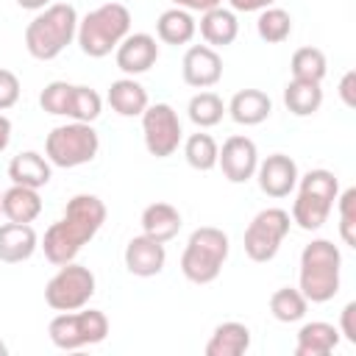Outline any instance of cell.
I'll return each instance as SVG.
<instances>
[{
	"mask_svg": "<svg viewBox=\"0 0 356 356\" xmlns=\"http://www.w3.org/2000/svg\"><path fill=\"white\" fill-rule=\"evenodd\" d=\"M103 222H106V203L97 195L81 192V195L70 197L61 220H56L44 231V239H42L44 259L56 267L75 261L81 248L95 239V234L100 231Z\"/></svg>",
	"mask_w": 356,
	"mask_h": 356,
	"instance_id": "1",
	"label": "cell"
},
{
	"mask_svg": "<svg viewBox=\"0 0 356 356\" xmlns=\"http://www.w3.org/2000/svg\"><path fill=\"white\" fill-rule=\"evenodd\" d=\"M78 33V11L70 3H50L42 8L25 28V47L33 58L50 61L61 56V50Z\"/></svg>",
	"mask_w": 356,
	"mask_h": 356,
	"instance_id": "2",
	"label": "cell"
},
{
	"mask_svg": "<svg viewBox=\"0 0 356 356\" xmlns=\"http://www.w3.org/2000/svg\"><path fill=\"white\" fill-rule=\"evenodd\" d=\"M342 253L331 239H312L300 253L298 289L309 303H325L339 292Z\"/></svg>",
	"mask_w": 356,
	"mask_h": 356,
	"instance_id": "3",
	"label": "cell"
},
{
	"mask_svg": "<svg viewBox=\"0 0 356 356\" xmlns=\"http://www.w3.org/2000/svg\"><path fill=\"white\" fill-rule=\"evenodd\" d=\"M131 31V11L122 3H103L78 19V44L89 58H103L128 36Z\"/></svg>",
	"mask_w": 356,
	"mask_h": 356,
	"instance_id": "4",
	"label": "cell"
},
{
	"mask_svg": "<svg viewBox=\"0 0 356 356\" xmlns=\"http://www.w3.org/2000/svg\"><path fill=\"white\" fill-rule=\"evenodd\" d=\"M228 250H231V245H228L225 231H220L214 225L195 228L181 253V273L192 284H211L220 275V270L228 259Z\"/></svg>",
	"mask_w": 356,
	"mask_h": 356,
	"instance_id": "5",
	"label": "cell"
},
{
	"mask_svg": "<svg viewBox=\"0 0 356 356\" xmlns=\"http://www.w3.org/2000/svg\"><path fill=\"white\" fill-rule=\"evenodd\" d=\"M300 189L292 203V222H298L303 231H317L325 225L334 200L339 195V181L328 170H309L303 178H298Z\"/></svg>",
	"mask_w": 356,
	"mask_h": 356,
	"instance_id": "6",
	"label": "cell"
},
{
	"mask_svg": "<svg viewBox=\"0 0 356 356\" xmlns=\"http://www.w3.org/2000/svg\"><path fill=\"white\" fill-rule=\"evenodd\" d=\"M100 150V136L92 128V122H67L47 134L44 139V156L50 164L72 170L81 164H89Z\"/></svg>",
	"mask_w": 356,
	"mask_h": 356,
	"instance_id": "7",
	"label": "cell"
},
{
	"mask_svg": "<svg viewBox=\"0 0 356 356\" xmlns=\"http://www.w3.org/2000/svg\"><path fill=\"white\" fill-rule=\"evenodd\" d=\"M50 342L61 350H78L86 345H97L108 334V317L100 309H75L61 312L47 325Z\"/></svg>",
	"mask_w": 356,
	"mask_h": 356,
	"instance_id": "8",
	"label": "cell"
},
{
	"mask_svg": "<svg viewBox=\"0 0 356 356\" xmlns=\"http://www.w3.org/2000/svg\"><path fill=\"white\" fill-rule=\"evenodd\" d=\"M95 273L83 264L67 261L58 267V273L44 286V303L56 312H75L83 309L95 295Z\"/></svg>",
	"mask_w": 356,
	"mask_h": 356,
	"instance_id": "9",
	"label": "cell"
},
{
	"mask_svg": "<svg viewBox=\"0 0 356 356\" xmlns=\"http://www.w3.org/2000/svg\"><path fill=\"white\" fill-rule=\"evenodd\" d=\"M289 225H292L289 211H284V209H261L250 220V225L245 228V239L242 242H245L248 259L259 261V264L275 259L284 236L289 234Z\"/></svg>",
	"mask_w": 356,
	"mask_h": 356,
	"instance_id": "10",
	"label": "cell"
},
{
	"mask_svg": "<svg viewBox=\"0 0 356 356\" xmlns=\"http://www.w3.org/2000/svg\"><path fill=\"white\" fill-rule=\"evenodd\" d=\"M142 134H145V147L156 159H167L178 150L184 131L181 120L172 106L167 103H153L142 111Z\"/></svg>",
	"mask_w": 356,
	"mask_h": 356,
	"instance_id": "11",
	"label": "cell"
},
{
	"mask_svg": "<svg viewBox=\"0 0 356 356\" xmlns=\"http://www.w3.org/2000/svg\"><path fill=\"white\" fill-rule=\"evenodd\" d=\"M217 167L222 170V175L231 181V184H245L256 175V167H259V150H256V142L242 136V134H234L222 142L220 153H217Z\"/></svg>",
	"mask_w": 356,
	"mask_h": 356,
	"instance_id": "12",
	"label": "cell"
},
{
	"mask_svg": "<svg viewBox=\"0 0 356 356\" xmlns=\"http://www.w3.org/2000/svg\"><path fill=\"white\" fill-rule=\"evenodd\" d=\"M256 178H259V189L267 197H286L298 186L300 175H298L295 159H289L286 153H273L264 161H259Z\"/></svg>",
	"mask_w": 356,
	"mask_h": 356,
	"instance_id": "13",
	"label": "cell"
},
{
	"mask_svg": "<svg viewBox=\"0 0 356 356\" xmlns=\"http://www.w3.org/2000/svg\"><path fill=\"white\" fill-rule=\"evenodd\" d=\"M181 75L184 83L195 89H209L222 78V58L209 44H192L181 61Z\"/></svg>",
	"mask_w": 356,
	"mask_h": 356,
	"instance_id": "14",
	"label": "cell"
},
{
	"mask_svg": "<svg viewBox=\"0 0 356 356\" xmlns=\"http://www.w3.org/2000/svg\"><path fill=\"white\" fill-rule=\"evenodd\" d=\"M117 67L125 72V75H142L147 72L156 58H159V44L150 33H128L120 44H117Z\"/></svg>",
	"mask_w": 356,
	"mask_h": 356,
	"instance_id": "15",
	"label": "cell"
},
{
	"mask_svg": "<svg viewBox=\"0 0 356 356\" xmlns=\"http://www.w3.org/2000/svg\"><path fill=\"white\" fill-rule=\"evenodd\" d=\"M164 261H167L164 242H156L147 234L134 236L125 245V267L136 278H153V275H159L164 270Z\"/></svg>",
	"mask_w": 356,
	"mask_h": 356,
	"instance_id": "16",
	"label": "cell"
},
{
	"mask_svg": "<svg viewBox=\"0 0 356 356\" xmlns=\"http://www.w3.org/2000/svg\"><path fill=\"white\" fill-rule=\"evenodd\" d=\"M39 248V236L31 222H3L0 225V261L19 264L33 256Z\"/></svg>",
	"mask_w": 356,
	"mask_h": 356,
	"instance_id": "17",
	"label": "cell"
},
{
	"mask_svg": "<svg viewBox=\"0 0 356 356\" xmlns=\"http://www.w3.org/2000/svg\"><path fill=\"white\" fill-rule=\"evenodd\" d=\"M225 111L239 125H259V122H264L273 114V100L261 89H239L231 97V103H228Z\"/></svg>",
	"mask_w": 356,
	"mask_h": 356,
	"instance_id": "18",
	"label": "cell"
},
{
	"mask_svg": "<svg viewBox=\"0 0 356 356\" xmlns=\"http://www.w3.org/2000/svg\"><path fill=\"white\" fill-rule=\"evenodd\" d=\"M8 178L19 186H31V189H42L50 184L53 178V170H50V161L47 156L36 153V150H25L19 156L11 159L8 164Z\"/></svg>",
	"mask_w": 356,
	"mask_h": 356,
	"instance_id": "19",
	"label": "cell"
},
{
	"mask_svg": "<svg viewBox=\"0 0 356 356\" xmlns=\"http://www.w3.org/2000/svg\"><path fill=\"white\" fill-rule=\"evenodd\" d=\"M339 345V328L323 320H312L298 331L295 356H325Z\"/></svg>",
	"mask_w": 356,
	"mask_h": 356,
	"instance_id": "20",
	"label": "cell"
},
{
	"mask_svg": "<svg viewBox=\"0 0 356 356\" xmlns=\"http://www.w3.org/2000/svg\"><path fill=\"white\" fill-rule=\"evenodd\" d=\"M236 33H239V22H236V14L231 8L217 6V8L203 11L200 36L206 39L209 47H228V44H234Z\"/></svg>",
	"mask_w": 356,
	"mask_h": 356,
	"instance_id": "21",
	"label": "cell"
},
{
	"mask_svg": "<svg viewBox=\"0 0 356 356\" xmlns=\"http://www.w3.org/2000/svg\"><path fill=\"white\" fill-rule=\"evenodd\" d=\"M184 220H181V211L170 203H150L145 211H142V234H147L150 239L156 242H170L178 236Z\"/></svg>",
	"mask_w": 356,
	"mask_h": 356,
	"instance_id": "22",
	"label": "cell"
},
{
	"mask_svg": "<svg viewBox=\"0 0 356 356\" xmlns=\"http://www.w3.org/2000/svg\"><path fill=\"white\" fill-rule=\"evenodd\" d=\"M250 348V328L245 323L228 320L214 328L206 342V356H242Z\"/></svg>",
	"mask_w": 356,
	"mask_h": 356,
	"instance_id": "23",
	"label": "cell"
},
{
	"mask_svg": "<svg viewBox=\"0 0 356 356\" xmlns=\"http://www.w3.org/2000/svg\"><path fill=\"white\" fill-rule=\"evenodd\" d=\"M108 106L120 114V117H142V111L150 106L147 103V92L139 81L134 78H120L108 86Z\"/></svg>",
	"mask_w": 356,
	"mask_h": 356,
	"instance_id": "24",
	"label": "cell"
},
{
	"mask_svg": "<svg viewBox=\"0 0 356 356\" xmlns=\"http://www.w3.org/2000/svg\"><path fill=\"white\" fill-rule=\"evenodd\" d=\"M42 214V197L31 186L14 184L3 192V217L11 222H33Z\"/></svg>",
	"mask_w": 356,
	"mask_h": 356,
	"instance_id": "25",
	"label": "cell"
},
{
	"mask_svg": "<svg viewBox=\"0 0 356 356\" xmlns=\"http://www.w3.org/2000/svg\"><path fill=\"white\" fill-rule=\"evenodd\" d=\"M195 31H197V22L192 19V11H184V8H167L156 19V33L164 44H186L192 42Z\"/></svg>",
	"mask_w": 356,
	"mask_h": 356,
	"instance_id": "26",
	"label": "cell"
},
{
	"mask_svg": "<svg viewBox=\"0 0 356 356\" xmlns=\"http://www.w3.org/2000/svg\"><path fill=\"white\" fill-rule=\"evenodd\" d=\"M284 103L295 117H312L323 106V89L314 81H298L292 78L284 89Z\"/></svg>",
	"mask_w": 356,
	"mask_h": 356,
	"instance_id": "27",
	"label": "cell"
},
{
	"mask_svg": "<svg viewBox=\"0 0 356 356\" xmlns=\"http://www.w3.org/2000/svg\"><path fill=\"white\" fill-rule=\"evenodd\" d=\"M306 309H309V300L295 286H281L270 295V314L278 323H298L306 317Z\"/></svg>",
	"mask_w": 356,
	"mask_h": 356,
	"instance_id": "28",
	"label": "cell"
},
{
	"mask_svg": "<svg viewBox=\"0 0 356 356\" xmlns=\"http://www.w3.org/2000/svg\"><path fill=\"white\" fill-rule=\"evenodd\" d=\"M289 70H292V78H298V81L320 83L328 72V61H325V53L320 47H298L292 53Z\"/></svg>",
	"mask_w": 356,
	"mask_h": 356,
	"instance_id": "29",
	"label": "cell"
},
{
	"mask_svg": "<svg viewBox=\"0 0 356 356\" xmlns=\"http://www.w3.org/2000/svg\"><path fill=\"white\" fill-rule=\"evenodd\" d=\"M217 142L209 136V134H192L186 142H184V156H186V164L192 170H200V172H209L217 167Z\"/></svg>",
	"mask_w": 356,
	"mask_h": 356,
	"instance_id": "30",
	"label": "cell"
},
{
	"mask_svg": "<svg viewBox=\"0 0 356 356\" xmlns=\"http://www.w3.org/2000/svg\"><path fill=\"white\" fill-rule=\"evenodd\" d=\"M256 31H259V36H261L267 44H281V42H286L289 33H292V17H289V11L270 6V8H264V11L259 14Z\"/></svg>",
	"mask_w": 356,
	"mask_h": 356,
	"instance_id": "31",
	"label": "cell"
},
{
	"mask_svg": "<svg viewBox=\"0 0 356 356\" xmlns=\"http://www.w3.org/2000/svg\"><path fill=\"white\" fill-rule=\"evenodd\" d=\"M186 111H189V120H192L197 128H211V125H217V122L222 120L225 106H222L220 95H214V92H197V95L189 100Z\"/></svg>",
	"mask_w": 356,
	"mask_h": 356,
	"instance_id": "32",
	"label": "cell"
},
{
	"mask_svg": "<svg viewBox=\"0 0 356 356\" xmlns=\"http://www.w3.org/2000/svg\"><path fill=\"white\" fill-rule=\"evenodd\" d=\"M103 100L89 86H72V103H70V120L75 122H95L100 117Z\"/></svg>",
	"mask_w": 356,
	"mask_h": 356,
	"instance_id": "33",
	"label": "cell"
},
{
	"mask_svg": "<svg viewBox=\"0 0 356 356\" xmlns=\"http://www.w3.org/2000/svg\"><path fill=\"white\" fill-rule=\"evenodd\" d=\"M72 86H75V83H67V81H53V83H47V86L42 89V95H39V106H42L47 114L70 117Z\"/></svg>",
	"mask_w": 356,
	"mask_h": 356,
	"instance_id": "34",
	"label": "cell"
},
{
	"mask_svg": "<svg viewBox=\"0 0 356 356\" xmlns=\"http://www.w3.org/2000/svg\"><path fill=\"white\" fill-rule=\"evenodd\" d=\"M339 203V236L345 245L356 248V189H345L342 195H337Z\"/></svg>",
	"mask_w": 356,
	"mask_h": 356,
	"instance_id": "35",
	"label": "cell"
},
{
	"mask_svg": "<svg viewBox=\"0 0 356 356\" xmlns=\"http://www.w3.org/2000/svg\"><path fill=\"white\" fill-rule=\"evenodd\" d=\"M19 100V78L11 70H0V111L11 108Z\"/></svg>",
	"mask_w": 356,
	"mask_h": 356,
	"instance_id": "36",
	"label": "cell"
},
{
	"mask_svg": "<svg viewBox=\"0 0 356 356\" xmlns=\"http://www.w3.org/2000/svg\"><path fill=\"white\" fill-rule=\"evenodd\" d=\"M339 334L350 342V345H356V303L350 300L345 309H342V314H339Z\"/></svg>",
	"mask_w": 356,
	"mask_h": 356,
	"instance_id": "37",
	"label": "cell"
},
{
	"mask_svg": "<svg viewBox=\"0 0 356 356\" xmlns=\"http://www.w3.org/2000/svg\"><path fill=\"white\" fill-rule=\"evenodd\" d=\"M339 97H342V103L348 108H356V72L353 70H348L342 75V81H339Z\"/></svg>",
	"mask_w": 356,
	"mask_h": 356,
	"instance_id": "38",
	"label": "cell"
},
{
	"mask_svg": "<svg viewBox=\"0 0 356 356\" xmlns=\"http://www.w3.org/2000/svg\"><path fill=\"white\" fill-rule=\"evenodd\" d=\"M231 3V11H264V8H270L275 0H228Z\"/></svg>",
	"mask_w": 356,
	"mask_h": 356,
	"instance_id": "39",
	"label": "cell"
},
{
	"mask_svg": "<svg viewBox=\"0 0 356 356\" xmlns=\"http://www.w3.org/2000/svg\"><path fill=\"white\" fill-rule=\"evenodd\" d=\"M175 8H184V11H209V8H217L222 0H172Z\"/></svg>",
	"mask_w": 356,
	"mask_h": 356,
	"instance_id": "40",
	"label": "cell"
},
{
	"mask_svg": "<svg viewBox=\"0 0 356 356\" xmlns=\"http://www.w3.org/2000/svg\"><path fill=\"white\" fill-rule=\"evenodd\" d=\"M8 142H11V120L0 114V153L8 147Z\"/></svg>",
	"mask_w": 356,
	"mask_h": 356,
	"instance_id": "41",
	"label": "cell"
},
{
	"mask_svg": "<svg viewBox=\"0 0 356 356\" xmlns=\"http://www.w3.org/2000/svg\"><path fill=\"white\" fill-rule=\"evenodd\" d=\"M53 0H17V6L19 8H28V11H42V8H47Z\"/></svg>",
	"mask_w": 356,
	"mask_h": 356,
	"instance_id": "42",
	"label": "cell"
},
{
	"mask_svg": "<svg viewBox=\"0 0 356 356\" xmlns=\"http://www.w3.org/2000/svg\"><path fill=\"white\" fill-rule=\"evenodd\" d=\"M6 353H8V348H6V342L0 339V356H6Z\"/></svg>",
	"mask_w": 356,
	"mask_h": 356,
	"instance_id": "43",
	"label": "cell"
},
{
	"mask_svg": "<svg viewBox=\"0 0 356 356\" xmlns=\"http://www.w3.org/2000/svg\"><path fill=\"white\" fill-rule=\"evenodd\" d=\"M0 214H3V192H0Z\"/></svg>",
	"mask_w": 356,
	"mask_h": 356,
	"instance_id": "44",
	"label": "cell"
}]
</instances>
